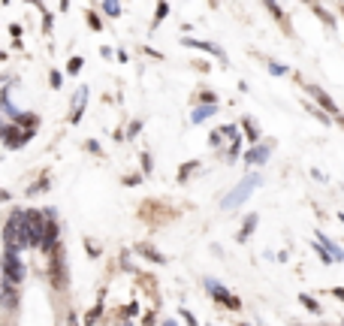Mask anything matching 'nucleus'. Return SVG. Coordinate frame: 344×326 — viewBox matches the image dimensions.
Returning <instances> with one entry per match:
<instances>
[{
    "mask_svg": "<svg viewBox=\"0 0 344 326\" xmlns=\"http://www.w3.org/2000/svg\"><path fill=\"white\" fill-rule=\"evenodd\" d=\"M3 275H6V281L9 284H21V278H24V266H21V257H18V251H12V248H6V254H3Z\"/></svg>",
    "mask_w": 344,
    "mask_h": 326,
    "instance_id": "nucleus-1",
    "label": "nucleus"
},
{
    "mask_svg": "<svg viewBox=\"0 0 344 326\" xmlns=\"http://www.w3.org/2000/svg\"><path fill=\"white\" fill-rule=\"evenodd\" d=\"M257 184H260V175H248V178L241 181L239 188H236L233 194L224 199V208H236V205H241V202H244L248 196L254 194V188H257Z\"/></svg>",
    "mask_w": 344,
    "mask_h": 326,
    "instance_id": "nucleus-2",
    "label": "nucleus"
},
{
    "mask_svg": "<svg viewBox=\"0 0 344 326\" xmlns=\"http://www.w3.org/2000/svg\"><path fill=\"white\" fill-rule=\"evenodd\" d=\"M206 284H208V293L214 296L217 302H224V305H230V308H239V299H236V296H230L220 284H217V281H206Z\"/></svg>",
    "mask_w": 344,
    "mask_h": 326,
    "instance_id": "nucleus-3",
    "label": "nucleus"
},
{
    "mask_svg": "<svg viewBox=\"0 0 344 326\" xmlns=\"http://www.w3.org/2000/svg\"><path fill=\"white\" fill-rule=\"evenodd\" d=\"M308 94H311V97H314V100H317V103H320V106H323L326 112H332V115H338V106H335V103L329 100V94H326L323 88H317V85H308Z\"/></svg>",
    "mask_w": 344,
    "mask_h": 326,
    "instance_id": "nucleus-4",
    "label": "nucleus"
},
{
    "mask_svg": "<svg viewBox=\"0 0 344 326\" xmlns=\"http://www.w3.org/2000/svg\"><path fill=\"white\" fill-rule=\"evenodd\" d=\"M31 136H34L31 130H15V127H12V130L6 133V148H21Z\"/></svg>",
    "mask_w": 344,
    "mask_h": 326,
    "instance_id": "nucleus-5",
    "label": "nucleus"
},
{
    "mask_svg": "<svg viewBox=\"0 0 344 326\" xmlns=\"http://www.w3.org/2000/svg\"><path fill=\"white\" fill-rule=\"evenodd\" d=\"M269 151H272V145H269V142H266V145H257V148H251V151L244 154V160H248V163H266Z\"/></svg>",
    "mask_w": 344,
    "mask_h": 326,
    "instance_id": "nucleus-6",
    "label": "nucleus"
},
{
    "mask_svg": "<svg viewBox=\"0 0 344 326\" xmlns=\"http://www.w3.org/2000/svg\"><path fill=\"white\" fill-rule=\"evenodd\" d=\"M85 100H88V88H79V91H76V100H72V115H69V121H72V124L79 121V115H82V106H85Z\"/></svg>",
    "mask_w": 344,
    "mask_h": 326,
    "instance_id": "nucleus-7",
    "label": "nucleus"
},
{
    "mask_svg": "<svg viewBox=\"0 0 344 326\" xmlns=\"http://www.w3.org/2000/svg\"><path fill=\"white\" fill-rule=\"evenodd\" d=\"M317 239H320V245H323V248H326V251H329L335 260H344V251L338 248V245H335V242H332V239H326V236H317Z\"/></svg>",
    "mask_w": 344,
    "mask_h": 326,
    "instance_id": "nucleus-8",
    "label": "nucleus"
},
{
    "mask_svg": "<svg viewBox=\"0 0 344 326\" xmlns=\"http://www.w3.org/2000/svg\"><path fill=\"white\" fill-rule=\"evenodd\" d=\"M257 221H260L257 215H251V218L244 221V227H241V232H239V242H248V236L254 232V227H257Z\"/></svg>",
    "mask_w": 344,
    "mask_h": 326,
    "instance_id": "nucleus-9",
    "label": "nucleus"
},
{
    "mask_svg": "<svg viewBox=\"0 0 344 326\" xmlns=\"http://www.w3.org/2000/svg\"><path fill=\"white\" fill-rule=\"evenodd\" d=\"M139 254H142V257H148V260H154V263H163V257H160L154 248H148V245H139Z\"/></svg>",
    "mask_w": 344,
    "mask_h": 326,
    "instance_id": "nucleus-10",
    "label": "nucleus"
},
{
    "mask_svg": "<svg viewBox=\"0 0 344 326\" xmlns=\"http://www.w3.org/2000/svg\"><path fill=\"white\" fill-rule=\"evenodd\" d=\"M211 112H214V106H203V109H196V112H193V124H200V121H206L208 115H211Z\"/></svg>",
    "mask_w": 344,
    "mask_h": 326,
    "instance_id": "nucleus-11",
    "label": "nucleus"
},
{
    "mask_svg": "<svg viewBox=\"0 0 344 326\" xmlns=\"http://www.w3.org/2000/svg\"><path fill=\"white\" fill-rule=\"evenodd\" d=\"M299 299H302V305H305V308H308L311 314H320V305H317V302H314V299H311V296H299Z\"/></svg>",
    "mask_w": 344,
    "mask_h": 326,
    "instance_id": "nucleus-12",
    "label": "nucleus"
},
{
    "mask_svg": "<svg viewBox=\"0 0 344 326\" xmlns=\"http://www.w3.org/2000/svg\"><path fill=\"white\" fill-rule=\"evenodd\" d=\"M100 311H103V308H100V305H97V308H91V311H88V314H85V320H88V323H94V320H97V317H100Z\"/></svg>",
    "mask_w": 344,
    "mask_h": 326,
    "instance_id": "nucleus-13",
    "label": "nucleus"
},
{
    "mask_svg": "<svg viewBox=\"0 0 344 326\" xmlns=\"http://www.w3.org/2000/svg\"><path fill=\"white\" fill-rule=\"evenodd\" d=\"M103 9L109 12V15H118V12H121V6H118V3H106Z\"/></svg>",
    "mask_w": 344,
    "mask_h": 326,
    "instance_id": "nucleus-14",
    "label": "nucleus"
},
{
    "mask_svg": "<svg viewBox=\"0 0 344 326\" xmlns=\"http://www.w3.org/2000/svg\"><path fill=\"white\" fill-rule=\"evenodd\" d=\"M79 66H82V58H72V61H69V69H67V73H79Z\"/></svg>",
    "mask_w": 344,
    "mask_h": 326,
    "instance_id": "nucleus-15",
    "label": "nucleus"
},
{
    "mask_svg": "<svg viewBox=\"0 0 344 326\" xmlns=\"http://www.w3.org/2000/svg\"><path fill=\"white\" fill-rule=\"evenodd\" d=\"M244 130H248V136H251V139H257V127H254L251 121H244Z\"/></svg>",
    "mask_w": 344,
    "mask_h": 326,
    "instance_id": "nucleus-16",
    "label": "nucleus"
},
{
    "mask_svg": "<svg viewBox=\"0 0 344 326\" xmlns=\"http://www.w3.org/2000/svg\"><path fill=\"white\" fill-rule=\"evenodd\" d=\"M269 69H272L275 76H284V73H287V66H281V64H272V66H269Z\"/></svg>",
    "mask_w": 344,
    "mask_h": 326,
    "instance_id": "nucleus-17",
    "label": "nucleus"
},
{
    "mask_svg": "<svg viewBox=\"0 0 344 326\" xmlns=\"http://www.w3.org/2000/svg\"><path fill=\"white\" fill-rule=\"evenodd\" d=\"M332 293L338 296V299H344V290H332Z\"/></svg>",
    "mask_w": 344,
    "mask_h": 326,
    "instance_id": "nucleus-18",
    "label": "nucleus"
},
{
    "mask_svg": "<svg viewBox=\"0 0 344 326\" xmlns=\"http://www.w3.org/2000/svg\"><path fill=\"white\" fill-rule=\"evenodd\" d=\"M163 326H175V323H172V320H166V323H163Z\"/></svg>",
    "mask_w": 344,
    "mask_h": 326,
    "instance_id": "nucleus-19",
    "label": "nucleus"
},
{
    "mask_svg": "<svg viewBox=\"0 0 344 326\" xmlns=\"http://www.w3.org/2000/svg\"><path fill=\"white\" fill-rule=\"evenodd\" d=\"M124 326H130V323H124Z\"/></svg>",
    "mask_w": 344,
    "mask_h": 326,
    "instance_id": "nucleus-20",
    "label": "nucleus"
},
{
    "mask_svg": "<svg viewBox=\"0 0 344 326\" xmlns=\"http://www.w3.org/2000/svg\"><path fill=\"white\" fill-rule=\"evenodd\" d=\"M341 12H344V6H341Z\"/></svg>",
    "mask_w": 344,
    "mask_h": 326,
    "instance_id": "nucleus-21",
    "label": "nucleus"
},
{
    "mask_svg": "<svg viewBox=\"0 0 344 326\" xmlns=\"http://www.w3.org/2000/svg\"><path fill=\"white\" fill-rule=\"evenodd\" d=\"M341 326H344V323H341Z\"/></svg>",
    "mask_w": 344,
    "mask_h": 326,
    "instance_id": "nucleus-22",
    "label": "nucleus"
}]
</instances>
